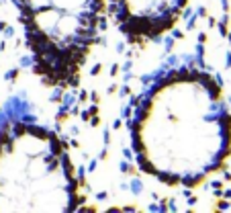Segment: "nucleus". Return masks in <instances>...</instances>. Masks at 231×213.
<instances>
[{
	"instance_id": "obj_1",
	"label": "nucleus",
	"mask_w": 231,
	"mask_h": 213,
	"mask_svg": "<svg viewBox=\"0 0 231 213\" xmlns=\"http://www.w3.org/2000/svg\"><path fill=\"white\" fill-rule=\"evenodd\" d=\"M131 156L168 189H197L231 154V109L223 84L194 58L168 64L133 98Z\"/></svg>"
},
{
	"instance_id": "obj_2",
	"label": "nucleus",
	"mask_w": 231,
	"mask_h": 213,
	"mask_svg": "<svg viewBox=\"0 0 231 213\" xmlns=\"http://www.w3.org/2000/svg\"><path fill=\"white\" fill-rule=\"evenodd\" d=\"M82 182L64 137L29 103L14 100L0 127V211L74 213Z\"/></svg>"
},
{
	"instance_id": "obj_3",
	"label": "nucleus",
	"mask_w": 231,
	"mask_h": 213,
	"mask_svg": "<svg viewBox=\"0 0 231 213\" xmlns=\"http://www.w3.org/2000/svg\"><path fill=\"white\" fill-rule=\"evenodd\" d=\"M33 76L53 96L76 94L102 43L108 0H14Z\"/></svg>"
},
{
	"instance_id": "obj_4",
	"label": "nucleus",
	"mask_w": 231,
	"mask_h": 213,
	"mask_svg": "<svg viewBox=\"0 0 231 213\" xmlns=\"http://www.w3.org/2000/svg\"><path fill=\"white\" fill-rule=\"evenodd\" d=\"M190 0H108L111 19L131 45L158 43L184 19Z\"/></svg>"
},
{
	"instance_id": "obj_5",
	"label": "nucleus",
	"mask_w": 231,
	"mask_h": 213,
	"mask_svg": "<svg viewBox=\"0 0 231 213\" xmlns=\"http://www.w3.org/2000/svg\"><path fill=\"white\" fill-rule=\"evenodd\" d=\"M229 4H231V0H221V6H223V8H227Z\"/></svg>"
}]
</instances>
